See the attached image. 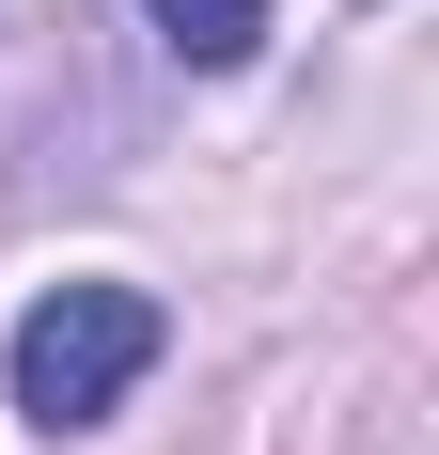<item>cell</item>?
Listing matches in <instances>:
<instances>
[{
    "mask_svg": "<svg viewBox=\"0 0 439 455\" xmlns=\"http://www.w3.org/2000/svg\"><path fill=\"white\" fill-rule=\"evenodd\" d=\"M157 346H173V330H157L141 283H47L32 315H16V362H0V377H16V409H32V424H94Z\"/></svg>",
    "mask_w": 439,
    "mask_h": 455,
    "instance_id": "1",
    "label": "cell"
},
{
    "mask_svg": "<svg viewBox=\"0 0 439 455\" xmlns=\"http://www.w3.org/2000/svg\"><path fill=\"white\" fill-rule=\"evenodd\" d=\"M141 16H157L188 63H251V32H267V0H141Z\"/></svg>",
    "mask_w": 439,
    "mask_h": 455,
    "instance_id": "2",
    "label": "cell"
}]
</instances>
